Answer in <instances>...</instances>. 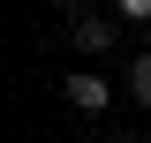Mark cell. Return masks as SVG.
I'll return each instance as SVG.
<instances>
[{
  "label": "cell",
  "mask_w": 151,
  "mask_h": 143,
  "mask_svg": "<svg viewBox=\"0 0 151 143\" xmlns=\"http://www.w3.org/2000/svg\"><path fill=\"white\" fill-rule=\"evenodd\" d=\"M60 90H68V106H76V113H106V98H113V90H106V75H91V68H76Z\"/></svg>",
  "instance_id": "1"
},
{
  "label": "cell",
  "mask_w": 151,
  "mask_h": 143,
  "mask_svg": "<svg viewBox=\"0 0 151 143\" xmlns=\"http://www.w3.org/2000/svg\"><path fill=\"white\" fill-rule=\"evenodd\" d=\"M106 38H113L106 15H76V45H83V53H106Z\"/></svg>",
  "instance_id": "2"
},
{
  "label": "cell",
  "mask_w": 151,
  "mask_h": 143,
  "mask_svg": "<svg viewBox=\"0 0 151 143\" xmlns=\"http://www.w3.org/2000/svg\"><path fill=\"white\" fill-rule=\"evenodd\" d=\"M129 98H136V106H151V53H136V68H129Z\"/></svg>",
  "instance_id": "3"
},
{
  "label": "cell",
  "mask_w": 151,
  "mask_h": 143,
  "mask_svg": "<svg viewBox=\"0 0 151 143\" xmlns=\"http://www.w3.org/2000/svg\"><path fill=\"white\" fill-rule=\"evenodd\" d=\"M106 143H136V136H106Z\"/></svg>",
  "instance_id": "4"
}]
</instances>
